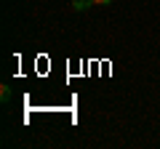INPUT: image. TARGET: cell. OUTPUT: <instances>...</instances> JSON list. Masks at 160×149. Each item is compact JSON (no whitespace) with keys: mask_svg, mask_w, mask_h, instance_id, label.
<instances>
[{"mask_svg":"<svg viewBox=\"0 0 160 149\" xmlns=\"http://www.w3.org/2000/svg\"><path fill=\"white\" fill-rule=\"evenodd\" d=\"M93 6V0H72V8L75 11H88Z\"/></svg>","mask_w":160,"mask_h":149,"instance_id":"obj_1","label":"cell"},{"mask_svg":"<svg viewBox=\"0 0 160 149\" xmlns=\"http://www.w3.org/2000/svg\"><path fill=\"white\" fill-rule=\"evenodd\" d=\"M96 3H99V6H109L112 0H93V6H96Z\"/></svg>","mask_w":160,"mask_h":149,"instance_id":"obj_3","label":"cell"},{"mask_svg":"<svg viewBox=\"0 0 160 149\" xmlns=\"http://www.w3.org/2000/svg\"><path fill=\"white\" fill-rule=\"evenodd\" d=\"M0 99H3V104L11 101V88H8V85H0Z\"/></svg>","mask_w":160,"mask_h":149,"instance_id":"obj_2","label":"cell"}]
</instances>
